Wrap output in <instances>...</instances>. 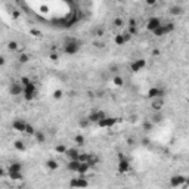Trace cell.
Masks as SVG:
<instances>
[{
    "label": "cell",
    "mask_w": 189,
    "mask_h": 189,
    "mask_svg": "<svg viewBox=\"0 0 189 189\" xmlns=\"http://www.w3.org/2000/svg\"><path fill=\"white\" fill-rule=\"evenodd\" d=\"M80 47H81V41L76 37H68L64 41V50L67 53H76Z\"/></svg>",
    "instance_id": "cell-1"
},
{
    "label": "cell",
    "mask_w": 189,
    "mask_h": 189,
    "mask_svg": "<svg viewBox=\"0 0 189 189\" xmlns=\"http://www.w3.org/2000/svg\"><path fill=\"white\" fill-rule=\"evenodd\" d=\"M161 25H163V21H161L160 18H157V16H154V18H151V19L148 21V28L151 30L152 33H155Z\"/></svg>",
    "instance_id": "cell-2"
},
{
    "label": "cell",
    "mask_w": 189,
    "mask_h": 189,
    "mask_svg": "<svg viewBox=\"0 0 189 189\" xmlns=\"http://www.w3.org/2000/svg\"><path fill=\"white\" fill-rule=\"evenodd\" d=\"M12 127H13L15 130H18V132H25L27 127H28V124H27L24 120H15V121L12 123Z\"/></svg>",
    "instance_id": "cell-3"
},
{
    "label": "cell",
    "mask_w": 189,
    "mask_h": 189,
    "mask_svg": "<svg viewBox=\"0 0 189 189\" xmlns=\"http://www.w3.org/2000/svg\"><path fill=\"white\" fill-rule=\"evenodd\" d=\"M130 168V163L126 160V158H120V163H118V171L120 173H124Z\"/></svg>",
    "instance_id": "cell-4"
},
{
    "label": "cell",
    "mask_w": 189,
    "mask_h": 189,
    "mask_svg": "<svg viewBox=\"0 0 189 189\" xmlns=\"http://www.w3.org/2000/svg\"><path fill=\"white\" fill-rule=\"evenodd\" d=\"M182 182H185V177L176 176V177H173V179H171V185H173V186H179Z\"/></svg>",
    "instance_id": "cell-5"
},
{
    "label": "cell",
    "mask_w": 189,
    "mask_h": 189,
    "mask_svg": "<svg viewBox=\"0 0 189 189\" xmlns=\"http://www.w3.org/2000/svg\"><path fill=\"white\" fill-rule=\"evenodd\" d=\"M171 13H174V15H176V13H180V7H179V6H173V7H171Z\"/></svg>",
    "instance_id": "cell-6"
},
{
    "label": "cell",
    "mask_w": 189,
    "mask_h": 189,
    "mask_svg": "<svg viewBox=\"0 0 189 189\" xmlns=\"http://www.w3.org/2000/svg\"><path fill=\"white\" fill-rule=\"evenodd\" d=\"M19 61H21V62H27V61H28V56H27V55H21V56H19Z\"/></svg>",
    "instance_id": "cell-7"
}]
</instances>
